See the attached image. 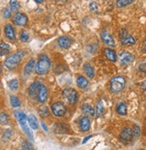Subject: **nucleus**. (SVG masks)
I'll use <instances>...</instances> for the list:
<instances>
[{"label": "nucleus", "instance_id": "nucleus-1", "mask_svg": "<svg viewBox=\"0 0 146 150\" xmlns=\"http://www.w3.org/2000/svg\"><path fill=\"white\" fill-rule=\"evenodd\" d=\"M25 52L23 50H17L16 52H15L14 54L8 56L6 60H5V66L7 67L8 69L13 70L16 69L18 67V65L20 64L21 60L22 59L23 56H24Z\"/></svg>", "mask_w": 146, "mask_h": 150}, {"label": "nucleus", "instance_id": "nucleus-2", "mask_svg": "<svg viewBox=\"0 0 146 150\" xmlns=\"http://www.w3.org/2000/svg\"><path fill=\"white\" fill-rule=\"evenodd\" d=\"M50 66H51V63H50L48 57L45 55V54H42V55L39 57V61L37 63L35 71L38 75H41V76L46 75L48 73L50 69Z\"/></svg>", "mask_w": 146, "mask_h": 150}, {"label": "nucleus", "instance_id": "nucleus-3", "mask_svg": "<svg viewBox=\"0 0 146 150\" xmlns=\"http://www.w3.org/2000/svg\"><path fill=\"white\" fill-rule=\"evenodd\" d=\"M126 79L121 76H115L110 80V91L114 93H118L124 90L126 86Z\"/></svg>", "mask_w": 146, "mask_h": 150}, {"label": "nucleus", "instance_id": "nucleus-4", "mask_svg": "<svg viewBox=\"0 0 146 150\" xmlns=\"http://www.w3.org/2000/svg\"><path fill=\"white\" fill-rule=\"evenodd\" d=\"M62 96L69 103L74 104L78 100V93L74 88H65L62 92Z\"/></svg>", "mask_w": 146, "mask_h": 150}, {"label": "nucleus", "instance_id": "nucleus-5", "mask_svg": "<svg viewBox=\"0 0 146 150\" xmlns=\"http://www.w3.org/2000/svg\"><path fill=\"white\" fill-rule=\"evenodd\" d=\"M51 111L57 117H64L66 113V107L63 103L57 102L51 105Z\"/></svg>", "mask_w": 146, "mask_h": 150}, {"label": "nucleus", "instance_id": "nucleus-6", "mask_svg": "<svg viewBox=\"0 0 146 150\" xmlns=\"http://www.w3.org/2000/svg\"><path fill=\"white\" fill-rule=\"evenodd\" d=\"M134 138H135L134 131H133V129L130 128H125L121 131L120 135H119V140L124 144H127V143L131 142Z\"/></svg>", "mask_w": 146, "mask_h": 150}, {"label": "nucleus", "instance_id": "nucleus-7", "mask_svg": "<svg viewBox=\"0 0 146 150\" xmlns=\"http://www.w3.org/2000/svg\"><path fill=\"white\" fill-rule=\"evenodd\" d=\"M42 86V84L41 82L39 81H35L33 83L29 86L28 88V93H29V96L32 99H35L38 97L39 95V90H41Z\"/></svg>", "mask_w": 146, "mask_h": 150}, {"label": "nucleus", "instance_id": "nucleus-8", "mask_svg": "<svg viewBox=\"0 0 146 150\" xmlns=\"http://www.w3.org/2000/svg\"><path fill=\"white\" fill-rule=\"evenodd\" d=\"M13 22L18 26H25L28 23V18L22 13H16L13 16Z\"/></svg>", "mask_w": 146, "mask_h": 150}, {"label": "nucleus", "instance_id": "nucleus-9", "mask_svg": "<svg viewBox=\"0 0 146 150\" xmlns=\"http://www.w3.org/2000/svg\"><path fill=\"white\" fill-rule=\"evenodd\" d=\"M101 40H102V42L107 45L109 47H115L116 46V42L113 39V37L107 32V31H103L100 34Z\"/></svg>", "mask_w": 146, "mask_h": 150}, {"label": "nucleus", "instance_id": "nucleus-10", "mask_svg": "<svg viewBox=\"0 0 146 150\" xmlns=\"http://www.w3.org/2000/svg\"><path fill=\"white\" fill-rule=\"evenodd\" d=\"M118 58H119V61H120V63L122 65H128L131 62L134 61V59H135V57L127 51L121 52L118 55Z\"/></svg>", "mask_w": 146, "mask_h": 150}, {"label": "nucleus", "instance_id": "nucleus-11", "mask_svg": "<svg viewBox=\"0 0 146 150\" xmlns=\"http://www.w3.org/2000/svg\"><path fill=\"white\" fill-rule=\"evenodd\" d=\"M53 131L56 134H67L69 132V128L66 124L58 122V123H56L54 127H53Z\"/></svg>", "mask_w": 146, "mask_h": 150}, {"label": "nucleus", "instance_id": "nucleus-12", "mask_svg": "<svg viewBox=\"0 0 146 150\" xmlns=\"http://www.w3.org/2000/svg\"><path fill=\"white\" fill-rule=\"evenodd\" d=\"M5 34H6V38L9 39V40H15L16 39L15 29H14V27H13V25L10 24V23H7L5 26Z\"/></svg>", "mask_w": 146, "mask_h": 150}, {"label": "nucleus", "instance_id": "nucleus-13", "mask_svg": "<svg viewBox=\"0 0 146 150\" xmlns=\"http://www.w3.org/2000/svg\"><path fill=\"white\" fill-rule=\"evenodd\" d=\"M58 45L63 49H68L72 44V40L67 36H62L58 40Z\"/></svg>", "mask_w": 146, "mask_h": 150}, {"label": "nucleus", "instance_id": "nucleus-14", "mask_svg": "<svg viewBox=\"0 0 146 150\" xmlns=\"http://www.w3.org/2000/svg\"><path fill=\"white\" fill-rule=\"evenodd\" d=\"M79 125H80V128H81V130L85 132V131H88L91 128V123H90V120L84 116L80 119L79 120Z\"/></svg>", "mask_w": 146, "mask_h": 150}, {"label": "nucleus", "instance_id": "nucleus-15", "mask_svg": "<svg viewBox=\"0 0 146 150\" xmlns=\"http://www.w3.org/2000/svg\"><path fill=\"white\" fill-rule=\"evenodd\" d=\"M48 88L44 86V85H42V86H41V90H39V95H38V101L39 102V103H45L46 102V100H47V98H48Z\"/></svg>", "mask_w": 146, "mask_h": 150}, {"label": "nucleus", "instance_id": "nucleus-16", "mask_svg": "<svg viewBox=\"0 0 146 150\" xmlns=\"http://www.w3.org/2000/svg\"><path fill=\"white\" fill-rule=\"evenodd\" d=\"M76 84H77L79 88L85 89L88 86V85H89V81H88V79L85 76L79 75L76 77Z\"/></svg>", "mask_w": 146, "mask_h": 150}, {"label": "nucleus", "instance_id": "nucleus-17", "mask_svg": "<svg viewBox=\"0 0 146 150\" xmlns=\"http://www.w3.org/2000/svg\"><path fill=\"white\" fill-rule=\"evenodd\" d=\"M104 55L106 56L109 60L112 61V62H116L117 61V53L115 50H111V49H105L104 50Z\"/></svg>", "mask_w": 146, "mask_h": 150}, {"label": "nucleus", "instance_id": "nucleus-18", "mask_svg": "<svg viewBox=\"0 0 146 150\" xmlns=\"http://www.w3.org/2000/svg\"><path fill=\"white\" fill-rule=\"evenodd\" d=\"M35 64L36 63H35V60L34 59H30L28 61V63L26 64L25 67H24V73L26 75H31L33 72V70L36 69Z\"/></svg>", "mask_w": 146, "mask_h": 150}, {"label": "nucleus", "instance_id": "nucleus-19", "mask_svg": "<svg viewBox=\"0 0 146 150\" xmlns=\"http://www.w3.org/2000/svg\"><path fill=\"white\" fill-rule=\"evenodd\" d=\"M84 70L86 76H87L89 78H93V77H94L95 71H94L93 67H92L91 64L85 63V64L84 65Z\"/></svg>", "mask_w": 146, "mask_h": 150}, {"label": "nucleus", "instance_id": "nucleus-20", "mask_svg": "<svg viewBox=\"0 0 146 150\" xmlns=\"http://www.w3.org/2000/svg\"><path fill=\"white\" fill-rule=\"evenodd\" d=\"M82 110H83L84 113H85L86 115H88V116L91 117V118L94 117V115H95V111H94V109L92 108L91 105H89V104H84V105H83Z\"/></svg>", "mask_w": 146, "mask_h": 150}, {"label": "nucleus", "instance_id": "nucleus-21", "mask_svg": "<svg viewBox=\"0 0 146 150\" xmlns=\"http://www.w3.org/2000/svg\"><path fill=\"white\" fill-rule=\"evenodd\" d=\"M116 111L118 114H120V115H126L127 113V108H126V105L125 103H119L117 106V109H116Z\"/></svg>", "mask_w": 146, "mask_h": 150}, {"label": "nucleus", "instance_id": "nucleus-22", "mask_svg": "<svg viewBox=\"0 0 146 150\" xmlns=\"http://www.w3.org/2000/svg\"><path fill=\"white\" fill-rule=\"evenodd\" d=\"M10 52V46L6 42L0 43V57L6 56Z\"/></svg>", "mask_w": 146, "mask_h": 150}, {"label": "nucleus", "instance_id": "nucleus-23", "mask_svg": "<svg viewBox=\"0 0 146 150\" xmlns=\"http://www.w3.org/2000/svg\"><path fill=\"white\" fill-rule=\"evenodd\" d=\"M28 122H29V125L31 126V128L32 129H37L39 128V124H38V120L36 119V117L32 114H31L28 117Z\"/></svg>", "mask_w": 146, "mask_h": 150}, {"label": "nucleus", "instance_id": "nucleus-24", "mask_svg": "<svg viewBox=\"0 0 146 150\" xmlns=\"http://www.w3.org/2000/svg\"><path fill=\"white\" fill-rule=\"evenodd\" d=\"M15 118L17 119V120L19 121V123H21V122H24V121H27L28 118L27 116H26V114L21 111H15Z\"/></svg>", "mask_w": 146, "mask_h": 150}, {"label": "nucleus", "instance_id": "nucleus-25", "mask_svg": "<svg viewBox=\"0 0 146 150\" xmlns=\"http://www.w3.org/2000/svg\"><path fill=\"white\" fill-rule=\"evenodd\" d=\"M121 43L124 46H126V45H133V44L135 43V39L132 35H127L125 39H123L121 40Z\"/></svg>", "mask_w": 146, "mask_h": 150}, {"label": "nucleus", "instance_id": "nucleus-26", "mask_svg": "<svg viewBox=\"0 0 146 150\" xmlns=\"http://www.w3.org/2000/svg\"><path fill=\"white\" fill-rule=\"evenodd\" d=\"M104 112V104H103V101L100 100L97 103L96 106V110H95V114L97 115V117H100L102 115Z\"/></svg>", "mask_w": 146, "mask_h": 150}, {"label": "nucleus", "instance_id": "nucleus-27", "mask_svg": "<svg viewBox=\"0 0 146 150\" xmlns=\"http://www.w3.org/2000/svg\"><path fill=\"white\" fill-rule=\"evenodd\" d=\"M8 87L12 90V91H16L19 87V81L18 79L15 78L12 79L8 82Z\"/></svg>", "mask_w": 146, "mask_h": 150}, {"label": "nucleus", "instance_id": "nucleus-28", "mask_svg": "<svg viewBox=\"0 0 146 150\" xmlns=\"http://www.w3.org/2000/svg\"><path fill=\"white\" fill-rule=\"evenodd\" d=\"M9 6H10V9L13 12L18 13V11L20 9V6H19V3H18V0H10Z\"/></svg>", "mask_w": 146, "mask_h": 150}, {"label": "nucleus", "instance_id": "nucleus-29", "mask_svg": "<svg viewBox=\"0 0 146 150\" xmlns=\"http://www.w3.org/2000/svg\"><path fill=\"white\" fill-rule=\"evenodd\" d=\"M10 103H11V105L13 107H20L21 105V102L19 100V98L15 95H11L10 96Z\"/></svg>", "mask_w": 146, "mask_h": 150}, {"label": "nucleus", "instance_id": "nucleus-30", "mask_svg": "<svg viewBox=\"0 0 146 150\" xmlns=\"http://www.w3.org/2000/svg\"><path fill=\"white\" fill-rule=\"evenodd\" d=\"M132 2H133V0H117L116 4L117 7H125L132 4Z\"/></svg>", "mask_w": 146, "mask_h": 150}, {"label": "nucleus", "instance_id": "nucleus-31", "mask_svg": "<svg viewBox=\"0 0 146 150\" xmlns=\"http://www.w3.org/2000/svg\"><path fill=\"white\" fill-rule=\"evenodd\" d=\"M20 39L22 42H28V40H29V33L27 31H22L21 33H20Z\"/></svg>", "mask_w": 146, "mask_h": 150}, {"label": "nucleus", "instance_id": "nucleus-32", "mask_svg": "<svg viewBox=\"0 0 146 150\" xmlns=\"http://www.w3.org/2000/svg\"><path fill=\"white\" fill-rule=\"evenodd\" d=\"M0 123L1 124H7L8 123V116L5 112L0 113Z\"/></svg>", "mask_w": 146, "mask_h": 150}, {"label": "nucleus", "instance_id": "nucleus-33", "mask_svg": "<svg viewBox=\"0 0 146 150\" xmlns=\"http://www.w3.org/2000/svg\"><path fill=\"white\" fill-rule=\"evenodd\" d=\"M39 114H41L42 117H47L49 115V112H48V109L46 106H42L39 108Z\"/></svg>", "mask_w": 146, "mask_h": 150}, {"label": "nucleus", "instance_id": "nucleus-34", "mask_svg": "<svg viewBox=\"0 0 146 150\" xmlns=\"http://www.w3.org/2000/svg\"><path fill=\"white\" fill-rule=\"evenodd\" d=\"M32 148V145L29 141H27V140L22 141V150H31Z\"/></svg>", "mask_w": 146, "mask_h": 150}, {"label": "nucleus", "instance_id": "nucleus-35", "mask_svg": "<svg viewBox=\"0 0 146 150\" xmlns=\"http://www.w3.org/2000/svg\"><path fill=\"white\" fill-rule=\"evenodd\" d=\"M89 7H90V10H91V12H93V13L98 12V9H99L98 4H97L95 1L91 2V3H90V6H89Z\"/></svg>", "mask_w": 146, "mask_h": 150}, {"label": "nucleus", "instance_id": "nucleus-36", "mask_svg": "<svg viewBox=\"0 0 146 150\" xmlns=\"http://www.w3.org/2000/svg\"><path fill=\"white\" fill-rule=\"evenodd\" d=\"M138 70L141 72V73H146V62L143 61V62H141L138 66Z\"/></svg>", "mask_w": 146, "mask_h": 150}, {"label": "nucleus", "instance_id": "nucleus-37", "mask_svg": "<svg viewBox=\"0 0 146 150\" xmlns=\"http://www.w3.org/2000/svg\"><path fill=\"white\" fill-rule=\"evenodd\" d=\"M128 35V33H127V31H126V29H122L121 31H120V33H119V38H120V40H122L123 39H125L126 36Z\"/></svg>", "mask_w": 146, "mask_h": 150}, {"label": "nucleus", "instance_id": "nucleus-38", "mask_svg": "<svg viewBox=\"0 0 146 150\" xmlns=\"http://www.w3.org/2000/svg\"><path fill=\"white\" fill-rule=\"evenodd\" d=\"M133 131H134V135L135 137H139L140 134H141V129H140V127L138 125H135L133 129Z\"/></svg>", "mask_w": 146, "mask_h": 150}, {"label": "nucleus", "instance_id": "nucleus-39", "mask_svg": "<svg viewBox=\"0 0 146 150\" xmlns=\"http://www.w3.org/2000/svg\"><path fill=\"white\" fill-rule=\"evenodd\" d=\"M12 136V130H10V129H6V130H5V132H4V135H3V139H8L10 137Z\"/></svg>", "mask_w": 146, "mask_h": 150}, {"label": "nucleus", "instance_id": "nucleus-40", "mask_svg": "<svg viewBox=\"0 0 146 150\" xmlns=\"http://www.w3.org/2000/svg\"><path fill=\"white\" fill-rule=\"evenodd\" d=\"M11 11H12V10L10 9V7L5 9V11H4V16H5L6 19L10 18V16H11Z\"/></svg>", "mask_w": 146, "mask_h": 150}, {"label": "nucleus", "instance_id": "nucleus-41", "mask_svg": "<svg viewBox=\"0 0 146 150\" xmlns=\"http://www.w3.org/2000/svg\"><path fill=\"white\" fill-rule=\"evenodd\" d=\"M142 51L146 53V39L143 40L142 43Z\"/></svg>", "mask_w": 146, "mask_h": 150}, {"label": "nucleus", "instance_id": "nucleus-42", "mask_svg": "<svg viewBox=\"0 0 146 150\" xmlns=\"http://www.w3.org/2000/svg\"><path fill=\"white\" fill-rule=\"evenodd\" d=\"M142 88L144 90V91H146V80H144L142 83Z\"/></svg>", "mask_w": 146, "mask_h": 150}, {"label": "nucleus", "instance_id": "nucleus-43", "mask_svg": "<svg viewBox=\"0 0 146 150\" xmlns=\"http://www.w3.org/2000/svg\"><path fill=\"white\" fill-rule=\"evenodd\" d=\"M91 138V136H88V137H87V138H85V139H84V140L83 141V144H85V143L88 141V139H90Z\"/></svg>", "mask_w": 146, "mask_h": 150}, {"label": "nucleus", "instance_id": "nucleus-44", "mask_svg": "<svg viewBox=\"0 0 146 150\" xmlns=\"http://www.w3.org/2000/svg\"><path fill=\"white\" fill-rule=\"evenodd\" d=\"M43 1H44V0H35V2H37V3H39V4L42 3Z\"/></svg>", "mask_w": 146, "mask_h": 150}, {"label": "nucleus", "instance_id": "nucleus-45", "mask_svg": "<svg viewBox=\"0 0 146 150\" xmlns=\"http://www.w3.org/2000/svg\"><path fill=\"white\" fill-rule=\"evenodd\" d=\"M42 126H43V128H44V129H45V130H48V129H47V127L45 126V124L43 123V122H42Z\"/></svg>", "mask_w": 146, "mask_h": 150}]
</instances>
